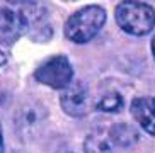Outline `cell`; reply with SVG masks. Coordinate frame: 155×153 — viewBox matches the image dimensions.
Segmentation results:
<instances>
[{
  "mask_svg": "<svg viewBox=\"0 0 155 153\" xmlns=\"http://www.w3.org/2000/svg\"><path fill=\"white\" fill-rule=\"evenodd\" d=\"M106 24V10L101 5H85L80 10L73 12L67 22L63 32L72 43H89L99 34Z\"/></svg>",
  "mask_w": 155,
  "mask_h": 153,
  "instance_id": "obj_1",
  "label": "cell"
},
{
  "mask_svg": "<svg viewBox=\"0 0 155 153\" xmlns=\"http://www.w3.org/2000/svg\"><path fill=\"white\" fill-rule=\"evenodd\" d=\"M114 15L118 26L131 36H145L155 26V10L145 2H121Z\"/></svg>",
  "mask_w": 155,
  "mask_h": 153,
  "instance_id": "obj_2",
  "label": "cell"
},
{
  "mask_svg": "<svg viewBox=\"0 0 155 153\" xmlns=\"http://www.w3.org/2000/svg\"><path fill=\"white\" fill-rule=\"evenodd\" d=\"M34 78L39 83L50 87V89H67L72 83L73 68L68 58L63 54H56L45 60L39 67L34 70Z\"/></svg>",
  "mask_w": 155,
  "mask_h": 153,
  "instance_id": "obj_3",
  "label": "cell"
},
{
  "mask_svg": "<svg viewBox=\"0 0 155 153\" xmlns=\"http://www.w3.org/2000/svg\"><path fill=\"white\" fill-rule=\"evenodd\" d=\"M61 109L72 117H84L92 109V94L87 83L77 80L72 82L67 89L61 90L60 95Z\"/></svg>",
  "mask_w": 155,
  "mask_h": 153,
  "instance_id": "obj_4",
  "label": "cell"
},
{
  "mask_svg": "<svg viewBox=\"0 0 155 153\" xmlns=\"http://www.w3.org/2000/svg\"><path fill=\"white\" fill-rule=\"evenodd\" d=\"M28 29V17L21 10L0 7V41L4 44H14Z\"/></svg>",
  "mask_w": 155,
  "mask_h": 153,
  "instance_id": "obj_5",
  "label": "cell"
},
{
  "mask_svg": "<svg viewBox=\"0 0 155 153\" xmlns=\"http://www.w3.org/2000/svg\"><path fill=\"white\" fill-rule=\"evenodd\" d=\"M133 119L148 135L155 136V97H137L130 106Z\"/></svg>",
  "mask_w": 155,
  "mask_h": 153,
  "instance_id": "obj_6",
  "label": "cell"
},
{
  "mask_svg": "<svg viewBox=\"0 0 155 153\" xmlns=\"http://www.w3.org/2000/svg\"><path fill=\"white\" fill-rule=\"evenodd\" d=\"M116 145L111 140L109 131L96 129L85 138L84 141V151L85 153H113Z\"/></svg>",
  "mask_w": 155,
  "mask_h": 153,
  "instance_id": "obj_7",
  "label": "cell"
},
{
  "mask_svg": "<svg viewBox=\"0 0 155 153\" xmlns=\"http://www.w3.org/2000/svg\"><path fill=\"white\" fill-rule=\"evenodd\" d=\"M111 140L114 145H119V146H130L131 143L138 140V135L135 128L128 126V124H114L109 129Z\"/></svg>",
  "mask_w": 155,
  "mask_h": 153,
  "instance_id": "obj_8",
  "label": "cell"
},
{
  "mask_svg": "<svg viewBox=\"0 0 155 153\" xmlns=\"http://www.w3.org/2000/svg\"><path fill=\"white\" fill-rule=\"evenodd\" d=\"M97 109L104 112H118L123 109V95L118 92H109L97 102Z\"/></svg>",
  "mask_w": 155,
  "mask_h": 153,
  "instance_id": "obj_9",
  "label": "cell"
},
{
  "mask_svg": "<svg viewBox=\"0 0 155 153\" xmlns=\"http://www.w3.org/2000/svg\"><path fill=\"white\" fill-rule=\"evenodd\" d=\"M0 153H4V133H2V124H0Z\"/></svg>",
  "mask_w": 155,
  "mask_h": 153,
  "instance_id": "obj_10",
  "label": "cell"
},
{
  "mask_svg": "<svg viewBox=\"0 0 155 153\" xmlns=\"http://www.w3.org/2000/svg\"><path fill=\"white\" fill-rule=\"evenodd\" d=\"M152 54H153V58H155V36L152 39Z\"/></svg>",
  "mask_w": 155,
  "mask_h": 153,
  "instance_id": "obj_11",
  "label": "cell"
}]
</instances>
